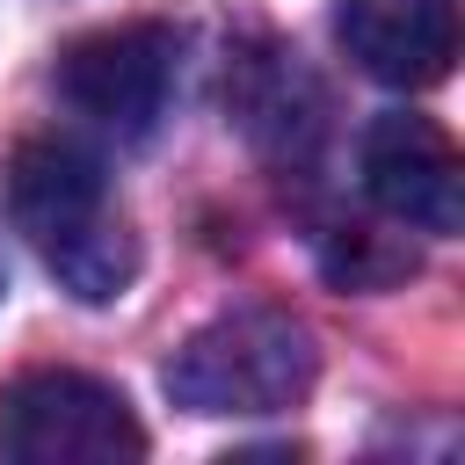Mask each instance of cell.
<instances>
[{
    "instance_id": "6da1fadb",
    "label": "cell",
    "mask_w": 465,
    "mask_h": 465,
    "mask_svg": "<svg viewBox=\"0 0 465 465\" xmlns=\"http://www.w3.org/2000/svg\"><path fill=\"white\" fill-rule=\"evenodd\" d=\"M7 218L80 305H109L138 276V240L109 203V174L73 138H22L7 153Z\"/></svg>"
},
{
    "instance_id": "7a4b0ae2",
    "label": "cell",
    "mask_w": 465,
    "mask_h": 465,
    "mask_svg": "<svg viewBox=\"0 0 465 465\" xmlns=\"http://www.w3.org/2000/svg\"><path fill=\"white\" fill-rule=\"evenodd\" d=\"M167 400L189 414H283L312 392L320 349L276 305H232L167 356Z\"/></svg>"
},
{
    "instance_id": "3957f363",
    "label": "cell",
    "mask_w": 465,
    "mask_h": 465,
    "mask_svg": "<svg viewBox=\"0 0 465 465\" xmlns=\"http://www.w3.org/2000/svg\"><path fill=\"white\" fill-rule=\"evenodd\" d=\"M0 458L15 465H124L145 458L131 400L87 371H29L0 392Z\"/></svg>"
},
{
    "instance_id": "277c9868",
    "label": "cell",
    "mask_w": 465,
    "mask_h": 465,
    "mask_svg": "<svg viewBox=\"0 0 465 465\" xmlns=\"http://www.w3.org/2000/svg\"><path fill=\"white\" fill-rule=\"evenodd\" d=\"M58 94L94 131H109L124 145L153 138V124L167 116V94H174V29H160V22H116V29L80 36L58 58Z\"/></svg>"
},
{
    "instance_id": "5b68a950",
    "label": "cell",
    "mask_w": 465,
    "mask_h": 465,
    "mask_svg": "<svg viewBox=\"0 0 465 465\" xmlns=\"http://www.w3.org/2000/svg\"><path fill=\"white\" fill-rule=\"evenodd\" d=\"M363 189L385 218L414 225V232H458L465 218V167L458 145L443 138V124L392 109L363 131Z\"/></svg>"
},
{
    "instance_id": "8992f818",
    "label": "cell",
    "mask_w": 465,
    "mask_h": 465,
    "mask_svg": "<svg viewBox=\"0 0 465 465\" xmlns=\"http://www.w3.org/2000/svg\"><path fill=\"white\" fill-rule=\"evenodd\" d=\"M341 51L385 87H436L458 58V0H334Z\"/></svg>"
},
{
    "instance_id": "52a82bcc",
    "label": "cell",
    "mask_w": 465,
    "mask_h": 465,
    "mask_svg": "<svg viewBox=\"0 0 465 465\" xmlns=\"http://www.w3.org/2000/svg\"><path fill=\"white\" fill-rule=\"evenodd\" d=\"M0 291H7V283H0Z\"/></svg>"
}]
</instances>
